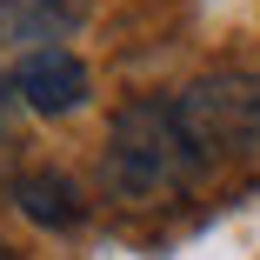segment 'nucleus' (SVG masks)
<instances>
[{
    "label": "nucleus",
    "mask_w": 260,
    "mask_h": 260,
    "mask_svg": "<svg viewBox=\"0 0 260 260\" xmlns=\"http://www.w3.org/2000/svg\"><path fill=\"white\" fill-rule=\"evenodd\" d=\"M193 180V153L180 140V120H174V100H134V107L114 114L107 127V147H100V187L114 200H167Z\"/></svg>",
    "instance_id": "f257e3e1"
},
{
    "label": "nucleus",
    "mask_w": 260,
    "mask_h": 260,
    "mask_svg": "<svg viewBox=\"0 0 260 260\" xmlns=\"http://www.w3.org/2000/svg\"><path fill=\"white\" fill-rule=\"evenodd\" d=\"M174 120H180V140L193 153V174L227 167V160H253L260 153V74L220 67V74L187 80L174 93Z\"/></svg>",
    "instance_id": "f03ea898"
},
{
    "label": "nucleus",
    "mask_w": 260,
    "mask_h": 260,
    "mask_svg": "<svg viewBox=\"0 0 260 260\" xmlns=\"http://www.w3.org/2000/svg\"><path fill=\"white\" fill-rule=\"evenodd\" d=\"M14 93L27 100L34 114L60 120V114H80L87 107L93 74H87V60L74 54V47H27V54L14 60Z\"/></svg>",
    "instance_id": "7ed1b4c3"
},
{
    "label": "nucleus",
    "mask_w": 260,
    "mask_h": 260,
    "mask_svg": "<svg viewBox=\"0 0 260 260\" xmlns=\"http://www.w3.org/2000/svg\"><path fill=\"white\" fill-rule=\"evenodd\" d=\"M14 207H20L34 227H47V234H67V227L87 220V200H80V187H74L60 167H34V174H20V180H14Z\"/></svg>",
    "instance_id": "20e7f679"
},
{
    "label": "nucleus",
    "mask_w": 260,
    "mask_h": 260,
    "mask_svg": "<svg viewBox=\"0 0 260 260\" xmlns=\"http://www.w3.org/2000/svg\"><path fill=\"white\" fill-rule=\"evenodd\" d=\"M80 20L74 0H0V47L14 40H40V47H60V34Z\"/></svg>",
    "instance_id": "39448f33"
},
{
    "label": "nucleus",
    "mask_w": 260,
    "mask_h": 260,
    "mask_svg": "<svg viewBox=\"0 0 260 260\" xmlns=\"http://www.w3.org/2000/svg\"><path fill=\"white\" fill-rule=\"evenodd\" d=\"M0 260H14V247H7V240H0Z\"/></svg>",
    "instance_id": "423d86ee"
}]
</instances>
